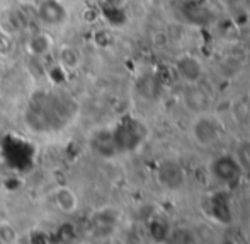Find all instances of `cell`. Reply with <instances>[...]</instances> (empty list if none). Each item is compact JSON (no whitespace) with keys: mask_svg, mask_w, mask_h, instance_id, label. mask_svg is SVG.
<instances>
[{"mask_svg":"<svg viewBox=\"0 0 250 244\" xmlns=\"http://www.w3.org/2000/svg\"><path fill=\"white\" fill-rule=\"evenodd\" d=\"M75 111L77 102L72 98L50 91H38L27 102L26 122L31 128L38 132L58 130L68 123Z\"/></svg>","mask_w":250,"mask_h":244,"instance_id":"cell-1","label":"cell"},{"mask_svg":"<svg viewBox=\"0 0 250 244\" xmlns=\"http://www.w3.org/2000/svg\"><path fill=\"white\" fill-rule=\"evenodd\" d=\"M143 137H145V130H143L142 123L133 118L125 120L112 133L116 150H133L142 144Z\"/></svg>","mask_w":250,"mask_h":244,"instance_id":"cell-2","label":"cell"},{"mask_svg":"<svg viewBox=\"0 0 250 244\" xmlns=\"http://www.w3.org/2000/svg\"><path fill=\"white\" fill-rule=\"evenodd\" d=\"M38 17L46 26H62L68 17L65 5L60 0H41L38 3Z\"/></svg>","mask_w":250,"mask_h":244,"instance_id":"cell-3","label":"cell"},{"mask_svg":"<svg viewBox=\"0 0 250 244\" xmlns=\"http://www.w3.org/2000/svg\"><path fill=\"white\" fill-rule=\"evenodd\" d=\"M242 174L240 164L231 157H221L214 162V176L223 183H235Z\"/></svg>","mask_w":250,"mask_h":244,"instance_id":"cell-4","label":"cell"},{"mask_svg":"<svg viewBox=\"0 0 250 244\" xmlns=\"http://www.w3.org/2000/svg\"><path fill=\"white\" fill-rule=\"evenodd\" d=\"M53 198H55L56 207L62 212H65V214H72V212L77 210V196H75V193L70 188H66V186H60L58 190H55Z\"/></svg>","mask_w":250,"mask_h":244,"instance_id":"cell-5","label":"cell"},{"mask_svg":"<svg viewBox=\"0 0 250 244\" xmlns=\"http://www.w3.org/2000/svg\"><path fill=\"white\" fill-rule=\"evenodd\" d=\"M58 65L63 67L66 72L75 70L80 65V55L73 47H62L58 49Z\"/></svg>","mask_w":250,"mask_h":244,"instance_id":"cell-6","label":"cell"},{"mask_svg":"<svg viewBox=\"0 0 250 244\" xmlns=\"http://www.w3.org/2000/svg\"><path fill=\"white\" fill-rule=\"evenodd\" d=\"M50 48H51V40L46 34H34V36H31L29 41H27V51H29L31 55L41 56L50 51Z\"/></svg>","mask_w":250,"mask_h":244,"instance_id":"cell-7","label":"cell"},{"mask_svg":"<svg viewBox=\"0 0 250 244\" xmlns=\"http://www.w3.org/2000/svg\"><path fill=\"white\" fill-rule=\"evenodd\" d=\"M184 16L194 24H204L209 17L206 9L198 2H189L188 5H184Z\"/></svg>","mask_w":250,"mask_h":244,"instance_id":"cell-8","label":"cell"},{"mask_svg":"<svg viewBox=\"0 0 250 244\" xmlns=\"http://www.w3.org/2000/svg\"><path fill=\"white\" fill-rule=\"evenodd\" d=\"M179 72L182 77H186L188 80H196L201 73V67L196 60L192 58H182L179 62Z\"/></svg>","mask_w":250,"mask_h":244,"instance_id":"cell-9","label":"cell"}]
</instances>
